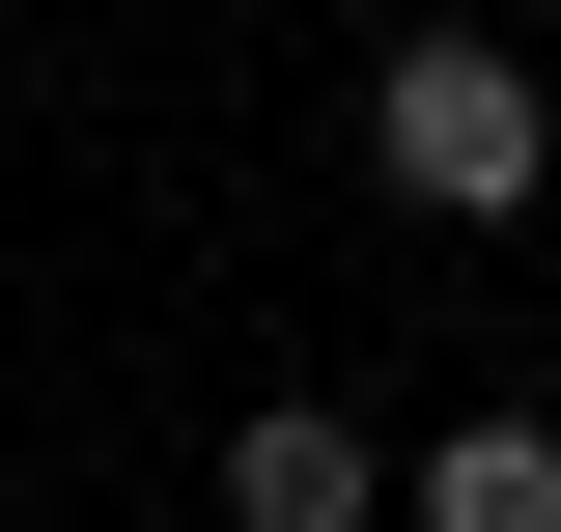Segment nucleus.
Returning <instances> with one entry per match:
<instances>
[{"label": "nucleus", "mask_w": 561, "mask_h": 532, "mask_svg": "<svg viewBox=\"0 0 561 532\" xmlns=\"http://www.w3.org/2000/svg\"><path fill=\"white\" fill-rule=\"evenodd\" d=\"M393 505H421V532H561V420H449Z\"/></svg>", "instance_id": "obj_3"}, {"label": "nucleus", "mask_w": 561, "mask_h": 532, "mask_svg": "<svg viewBox=\"0 0 561 532\" xmlns=\"http://www.w3.org/2000/svg\"><path fill=\"white\" fill-rule=\"evenodd\" d=\"M365 140H393L421 224H534V169H561V113H534V57H505V28H421V57L365 84Z\"/></svg>", "instance_id": "obj_1"}, {"label": "nucleus", "mask_w": 561, "mask_h": 532, "mask_svg": "<svg viewBox=\"0 0 561 532\" xmlns=\"http://www.w3.org/2000/svg\"><path fill=\"white\" fill-rule=\"evenodd\" d=\"M365 505H393V449H365V420H309V393L225 420V532H365Z\"/></svg>", "instance_id": "obj_2"}]
</instances>
